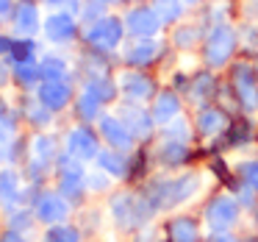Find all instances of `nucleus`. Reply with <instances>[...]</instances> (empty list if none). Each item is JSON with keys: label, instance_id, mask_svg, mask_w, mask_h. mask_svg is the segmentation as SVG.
Wrapping results in <instances>:
<instances>
[{"label": "nucleus", "instance_id": "1", "mask_svg": "<svg viewBox=\"0 0 258 242\" xmlns=\"http://www.w3.org/2000/svg\"><path fill=\"white\" fill-rule=\"evenodd\" d=\"M236 45H239V34H236L233 25L228 23H217L211 25L206 42H203V59H206L208 67H225L230 62V56L236 53Z\"/></svg>", "mask_w": 258, "mask_h": 242}, {"label": "nucleus", "instance_id": "2", "mask_svg": "<svg viewBox=\"0 0 258 242\" xmlns=\"http://www.w3.org/2000/svg\"><path fill=\"white\" fill-rule=\"evenodd\" d=\"M122 36H125V23L119 17L106 14L103 20H97V23H92L86 28L84 39L95 53H111L122 45Z\"/></svg>", "mask_w": 258, "mask_h": 242}, {"label": "nucleus", "instance_id": "3", "mask_svg": "<svg viewBox=\"0 0 258 242\" xmlns=\"http://www.w3.org/2000/svg\"><path fill=\"white\" fill-rule=\"evenodd\" d=\"M230 86L244 112H258V70L247 62H236L230 67Z\"/></svg>", "mask_w": 258, "mask_h": 242}, {"label": "nucleus", "instance_id": "4", "mask_svg": "<svg viewBox=\"0 0 258 242\" xmlns=\"http://www.w3.org/2000/svg\"><path fill=\"white\" fill-rule=\"evenodd\" d=\"M125 31H128L134 39H156L158 31H161V20L153 12V6H136L125 14Z\"/></svg>", "mask_w": 258, "mask_h": 242}, {"label": "nucleus", "instance_id": "5", "mask_svg": "<svg viewBox=\"0 0 258 242\" xmlns=\"http://www.w3.org/2000/svg\"><path fill=\"white\" fill-rule=\"evenodd\" d=\"M42 31H45L47 42L53 45H67L78 36V17L70 12H50L42 23Z\"/></svg>", "mask_w": 258, "mask_h": 242}, {"label": "nucleus", "instance_id": "6", "mask_svg": "<svg viewBox=\"0 0 258 242\" xmlns=\"http://www.w3.org/2000/svg\"><path fill=\"white\" fill-rule=\"evenodd\" d=\"M117 86H119V92H122L128 101H134V103H145V101H150V98L156 95V84H153V78L145 75L142 70H134V67L125 70V73H119Z\"/></svg>", "mask_w": 258, "mask_h": 242}, {"label": "nucleus", "instance_id": "7", "mask_svg": "<svg viewBox=\"0 0 258 242\" xmlns=\"http://www.w3.org/2000/svg\"><path fill=\"white\" fill-rule=\"evenodd\" d=\"M117 117L128 125V131L136 139H147V136L153 134V123H156V120H153V112H145V109H142V103H134V101L122 103V106L117 109Z\"/></svg>", "mask_w": 258, "mask_h": 242}, {"label": "nucleus", "instance_id": "8", "mask_svg": "<svg viewBox=\"0 0 258 242\" xmlns=\"http://www.w3.org/2000/svg\"><path fill=\"white\" fill-rule=\"evenodd\" d=\"M97 128H100V136L114 148V151H131L134 142H136V136L128 131V125L119 117H114V114H103V117L97 120Z\"/></svg>", "mask_w": 258, "mask_h": 242}, {"label": "nucleus", "instance_id": "9", "mask_svg": "<svg viewBox=\"0 0 258 242\" xmlns=\"http://www.w3.org/2000/svg\"><path fill=\"white\" fill-rule=\"evenodd\" d=\"M12 28L17 36H31L42 28V20H39V6H36L34 0H17V6L12 12Z\"/></svg>", "mask_w": 258, "mask_h": 242}, {"label": "nucleus", "instance_id": "10", "mask_svg": "<svg viewBox=\"0 0 258 242\" xmlns=\"http://www.w3.org/2000/svg\"><path fill=\"white\" fill-rule=\"evenodd\" d=\"M236 214H239V206H236L233 198L222 195V198H214L206 209V223L211 231H228L230 225L236 223Z\"/></svg>", "mask_w": 258, "mask_h": 242}, {"label": "nucleus", "instance_id": "11", "mask_svg": "<svg viewBox=\"0 0 258 242\" xmlns=\"http://www.w3.org/2000/svg\"><path fill=\"white\" fill-rule=\"evenodd\" d=\"M158 53H161V42L158 39H134L122 51V62L134 70H142L147 64L158 62Z\"/></svg>", "mask_w": 258, "mask_h": 242}, {"label": "nucleus", "instance_id": "12", "mask_svg": "<svg viewBox=\"0 0 258 242\" xmlns=\"http://www.w3.org/2000/svg\"><path fill=\"white\" fill-rule=\"evenodd\" d=\"M36 217L39 220H45V223H56V225H61L64 220L70 217V203H67V198L61 195V192H45V195L36 201Z\"/></svg>", "mask_w": 258, "mask_h": 242}, {"label": "nucleus", "instance_id": "13", "mask_svg": "<svg viewBox=\"0 0 258 242\" xmlns=\"http://www.w3.org/2000/svg\"><path fill=\"white\" fill-rule=\"evenodd\" d=\"M36 98H39V103H45L50 112H58V109H64L73 101V86H70L67 81H42V84L36 86Z\"/></svg>", "mask_w": 258, "mask_h": 242}, {"label": "nucleus", "instance_id": "14", "mask_svg": "<svg viewBox=\"0 0 258 242\" xmlns=\"http://www.w3.org/2000/svg\"><path fill=\"white\" fill-rule=\"evenodd\" d=\"M67 151L73 159H97L100 148H97V136L92 128H73L67 136Z\"/></svg>", "mask_w": 258, "mask_h": 242}, {"label": "nucleus", "instance_id": "15", "mask_svg": "<svg viewBox=\"0 0 258 242\" xmlns=\"http://www.w3.org/2000/svg\"><path fill=\"white\" fill-rule=\"evenodd\" d=\"M175 117H180V98L175 92H158L156 95V106H153V120L161 125H169Z\"/></svg>", "mask_w": 258, "mask_h": 242}, {"label": "nucleus", "instance_id": "16", "mask_svg": "<svg viewBox=\"0 0 258 242\" xmlns=\"http://www.w3.org/2000/svg\"><path fill=\"white\" fill-rule=\"evenodd\" d=\"M97 164H100L103 173H108L111 178H125L128 175V159L125 151H100L97 153Z\"/></svg>", "mask_w": 258, "mask_h": 242}, {"label": "nucleus", "instance_id": "17", "mask_svg": "<svg viewBox=\"0 0 258 242\" xmlns=\"http://www.w3.org/2000/svg\"><path fill=\"white\" fill-rule=\"evenodd\" d=\"M167 236L169 242H197L200 228L191 217H172L167 223Z\"/></svg>", "mask_w": 258, "mask_h": 242}, {"label": "nucleus", "instance_id": "18", "mask_svg": "<svg viewBox=\"0 0 258 242\" xmlns=\"http://www.w3.org/2000/svg\"><path fill=\"white\" fill-rule=\"evenodd\" d=\"M197 128H200L203 136H214L222 128H228V117H225V112H219L214 106L200 109V114H197Z\"/></svg>", "mask_w": 258, "mask_h": 242}, {"label": "nucleus", "instance_id": "19", "mask_svg": "<svg viewBox=\"0 0 258 242\" xmlns=\"http://www.w3.org/2000/svg\"><path fill=\"white\" fill-rule=\"evenodd\" d=\"M84 92H89V95H92V98H97L100 103H111L114 98H117L119 86L114 84L111 78H106V75H92V78H86Z\"/></svg>", "mask_w": 258, "mask_h": 242}, {"label": "nucleus", "instance_id": "20", "mask_svg": "<svg viewBox=\"0 0 258 242\" xmlns=\"http://www.w3.org/2000/svg\"><path fill=\"white\" fill-rule=\"evenodd\" d=\"M39 70H42V81H67L70 75V64L56 53H47L39 59Z\"/></svg>", "mask_w": 258, "mask_h": 242}, {"label": "nucleus", "instance_id": "21", "mask_svg": "<svg viewBox=\"0 0 258 242\" xmlns=\"http://www.w3.org/2000/svg\"><path fill=\"white\" fill-rule=\"evenodd\" d=\"M12 75L20 86L25 89H34V86L42 84V70L39 62H23V64H12Z\"/></svg>", "mask_w": 258, "mask_h": 242}, {"label": "nucleus", "instance_id": "22", "mask_svg": "<svg viewBox=\"0 0 258 242\" xmlns=\"http://www.w3.org/2000/svg\"><path fill=\"white\" fill-rule=\"evenodd\" d=\"M150 6H153V12L158 14V20H161L164 25L178 23V20L183 17V12H186L183 0H150Z\"/></svg>", "mask_w": 258, "mask_h": 242}, {"label": "nucleus", "instance_id": "23", "mask_svg": "<svg viewBox=\"0 0 258 242\" xmlns=\"http://www.w3.org/2000/svg\"><path fill=\"white\" fill-rule=\"evenodd\" d=\"M12 64H23V62H36V42L31 36H14L12 53H9Z\"/></svg>", "mask_w": 258, "mask_h": 242}, {"label": "nucleus", "instance_id": "24", "mask_svg": "<svg viewBox=\"0 0 258 242\" xmlns=\"http://www.w3.org/2000/svg\"><path fill=\"white\" fill-rule=\"evenodd\" d=\"M31 159H36L39 164H50L53 162V156H56V142L50 139V136H45V134H39V136H34V142H31Z\"/></svg>", "mask_w": 258, "mask_h": 242}, {"label": "nucleus", "instance_id": "25", "mask_svg": "<svg viewBox=\"0 0 258 242\" xmlns=\"http://www.w3.org/2000/svg\"><path fill=\"white\" fill-rule=\"evenodd\" d=\"M158 159L164 164H180L189 159V151H186V142H175V139H167L161 148H158Z\"/></svg>", "mask_w": 258, "mask_h": 242}, {"label": "nucleus", "instance_id": "26", "mask_svg": "<svg viewBox=\"0 0 258 242\" xmlns=\"http://www.w3.org/2000/svg\"><path fill=\"white\" fill-rule=\"evenodd\" d=\"M211 92H214V75L211 73H200V75H195V78H191L189 95L195 98L197 103H206L208 98H211Z\"/></svg>", "mask_w": 258, "mask_h": 242}, {"label": "nucleus", "instance_id": "27", "mask_svg": "<svg viewBox=\"0 0 258 242\" xmlns=\"http://www.w3.org/2000/svg\"><path fill=\"white\" fill-rule=\"evenodd\" d=\"M100 106L103 103L97 101V98H92L89 92H84V95L78 98V103H75V112H78V117L84 120V123H92V120H100Z\"/></svg>", "mask_w": 258, "mask_h": 242}, {"label": "nucleus", "instance_id": "28", "mask_svg": "<svg viewBox=\"0 0 258 242\" xmlns=\"http://www.w3.org/2000/svg\"><path fill=\"white\" fill-rule=\"evenodd\" d=\"M106 6L108 3H103V0H81V20H86V23H97V20L106 17Z\"/></svg>", "mask_w": 258, "mask_h": 242}, {"label": "nucleus", "instance_id": "29", "mask_svg": "<svg viewBox=\"0 0 258 242\" xmlns=\"http://www.w3.org/2000/svg\"><path fill=\"white\" fill-rule=\"evenodd\" d=\"M20 192H23L20 189V175L14 173V170H3V173H0V195L17 201Z\"/></svg>", "mask_w": 258, "mask_h": 242}, {"label": "nucleus", "instance_id": "30", "mask_svg": "<svg viewBox=\"0 0 258 242\" xmlns=\"http://www.w3.org/2000/svg\"><path fill=\"white\" fill-rule=\"evenodd\" d=\"M164 136H167V139H175V142H189V123L175 117L169 125H164Z\"/></svg>", "mask_w": 258, "mask_h": 242}, {"label": "nucleus", "instance_id": "31", "mask_svg": "<svg viewBox=\"0 0 258 242\" xmlns=\"http://www.w3.org/2000/svg\"><path fill=\"white\" fill-rule=\"evenodd\" d=\"M25 114H28V120L36 125V128H45V125L50 123V114H53V112L45 106V103H34V106L25 109Z\"/></svg>", "mask_w": 258, "mask_h": 242}, {"label": "nucleus", "instance_id": "32", "mask_svg": "<svg viewBox=\"0 0 258 242\" xmlns=\"http://www.w3.org/2000/svg\"><path fill=\"white\" fill-rule=\"evenodd\" d=\"M45 242H78V231L70 228V225H53L47 231Z\"/></svg>", "mask_w": 258, "mask_h": 242}, {"label": "nucleus", "instance_id": "33", "mask_svg": "<svg viewBox=\"0 0 258 242\" xmlns=\"http://www.w3.org/2000/svg\"><path fill=\"white\" fill-rule=\"evenodd\" d=\"M197 39H200V31L195 25H180V28H175V45L178 47H191Z\"/></svg>", "mask_w": 258, "mask_h": 242}, {"label": "nucleus", "instance_id": "34", "mask_svg": "<svg viewBox=\"0 0 258 242\" xmlns=\"http://www.w3.org/2000/svg\"><path fill=\"white\" fill-rule=\"evenodd\" d=\"M241 178L247 181V186L250 189H258V164H252V162H247V164H241Z\"/></svg>", "mask_w": 258, "mask_h": 242}, {"label": "nucleus", "instance_id": "35", "mask_svg": "<svg viewBox=\"0 0 258 242\" xmlns=\"http://www.w3.org/2000/svg\"><path fill=\"white\" fill-rule=\"evenodd\" d=\"M108 178H111V175L100 170V175H86V186H89V189H106V186L111 184Z\"/></svg>", "mask_w": 258, "mask_h": 242}, {"label": "nucleus", "instance_id": "36", "mask_svg": "<svg viewBox=\"0 0 258 242\" xmlns=\"http://www.w3.org/2000/svg\"><path fill=\"white\" fill-rule=\"evenodd\" d=\"M12 45H14V36L0 34V59H3V56L9 59V53H12Z\"/></svg>", "mask_w": 258, "mask_h": 242}, {"label": "nucleus", "instance_id": "37", "mask_svg": "<svg viewBox=\"0 0 258 242\" xmlns=\"http://www.w3.org/2000/svg\"><path fill=\"white\" fill-rule=\"evenodd\" d=\"M14 0H0V20H6V17H12V12H14Z\"/></svg>", "mask_w": 258, "mask_h": 242}, {"label": "nucleus", "instance_id": "38", "mask_svg": "<svg viewBox=\"0 0 258 242\" xmlns=\"http://www.w3.org/2000/svg\"><path fill=\"white\" fill-rule=\"evenodd\" d=\"M0 242H28V239H25V236L23 234H20V231H6V234H3V236H0Z\"/></svg>", "mask_w": 258, "mask_h": 242}, {"label": "nucleus", "instance_id": "39", "mask_svg": "<svg viewBox=\"0 0 258 242\" xmlns=\"http://www.w3.org/2000/svg\"><path fill=\"white\" fill-rule=\"evenodd\" d=\"M45 6H50V9H56V12H64V9H70V3L73 0H42Z\"/></svg>", "mask_w": 258, "mask_h": 242}, {"label": "nucleus", "instance_id": "40", "mask_svg": "<svg viewBox=\"0 0 258 242\" xmlns=\"http://www.w3.org/2000/svg\"><path fill=\"white\" fill-rule=\"evenodd\" d=\"M208 242H236L230 234H225V231H214L211 236H208Z\"/></svg>", "mask_w": 258, "mask_h": 242}, {"label": "nucleus", "instance_id": "41", "mask_svg": "<svg viewBox=\"0 0 258 242\" xmlns=\"http://www.w3.org/2000/svg\"><path fill=\"white\" fill-rule=\"evenodd\" d=\"M158 236H161V234H156V231H153V234H142V236H139V242H161Z\"/></svg>", "mask_w": 258, "mask_h": 242}, {"label": "nucleus", "instance_id": "42", "mask_svg": "<svg viewBox=\"0 0 258 242\" xmlns=\"http://www.w3.org/2000/svg\"><path fill=\"white\" fill-rule=\"evenodd\" d=\"M247 14H258V0H247Z\"/></svg>", "mask_w": 258, "mask_h": 242}, {"label": "nucleus", "instance_id": "43", "mask_svg": "<svg viewBox=\"0 0 258 242\" xmlns=\"http://www.w3.org/2000/svg\"><path fill=\"white\" fill-rule=\"evenodd\" d=\"M186 6H200V3H206V0H183Z\"/></svg>", "mask_w": 258, "mask_h": 242}, {"label": "nucleus", "instance_id": "44", "mask_svg": "<svg viewBox=\"0 0 258 242\" xmlns=\"http://www.w3.org/2000/svg\"><path fill=\"white\" fill-rule=\"evenodd\" d=\"M3 114H9V112H6V103L0 101V117H3Z\"/></svg>", "mask_w": 258, "mask_h": 242}, {"label": "nucleus", "instance_id": "45", "mask_svg": "<svg viewBox=\"0 0 258 242\" xmlns=\"http://www.w3.org/2000/svg\"><path fill=\"white\" fill-rule=\"evenodd\" d=\"M103 3H119V0H103Z\"/></svg>", "mask_w": 258, "mask_h": 242}, {"label": "nucleus", "instance_id": "46", "mask_svg": "<svg viewBox=\"0 0 258 242\" xmlns=\"http://www.w3.org/2000/svg\"><path fill=\"white\" fill-rule=\"evenodd\" d=\"M241 242H258V239H241Z\"/></svg>", "mask_w": 258, "mask_h": 242}, {"label": "nucleus", "instance_id": "47", "mask_svg": "<svg viewBox=\"0 0 258 242\" xmlns=\"http://www.w3.org/2000/svg\"><path fill=\"white\" fill-rule=\"evenodd\" d=\"M139 3H142V0H139Z\"/></svg>", "mask_w": 258, "mask_h": 242}]
</instances>
